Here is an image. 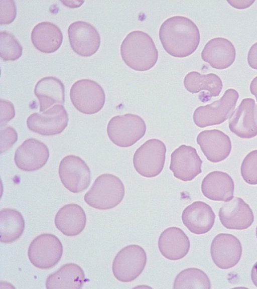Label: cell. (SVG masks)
Listing matches in <instances>:
<instances>
[{
	"label": "cell",
	"mask_w": 257,
	"mask_h": 289,
	"mask_svg": "<svg viewBox=\"0 0 257 289\" xmlns=\"http://www.w3.org/2000/svg\"><path fill=\"white\" fill-rule=\"evenodd\" d=\"M249 89L251 93L255 96L257 101V76L251 81Z\"/></svg>",
	"instance_id": "8d00e7d4"
},
{
	"label": "cell",
	"mask_w": 257,
	"mask_h": 289,
	"mask_svg": "<svg viewBox=\"0 0 257 289\" xmlns=\"http://www.w3.org/2000/svg\"><path fill=\"white\" fill-rule=\"evenodd\" d=\"M124 193V187L119 178L112 174H103L95 179L84 200L95 209L108 210L117 206L122 201Z\"/></svg>",
	"instance_id": "3957f363"
},
{
	"label": "cell",
	"mask_w": 257,
	"mask_h": 289,
	"mask_svg": "<svg viewBox=\"0 0 257 289\" xmlns=\"http://www.w3.org/2000/svg\"><path fill=\"white\" fill-rule=\"evenodd\" d=\"M147 261V254L142 247L136 244L127 245L115 256L112 265V273L118 281H132L143 272Z\"/></svg>",
	"instance_id": "52a82bcc"
},
{
	"label": "cell",
	"mask_w": 257,
	"mask_h": 289,
	"mask_svg": "<svg viewBox=\"0 0 257 289\" xmlns=\"http://www.w3.org/2000/svg\"><path fill=\"white\" fill-rule=\"evenodd\" d=\"M241 175L246 183L257 185V150L249 153L241 165Z\"/></svg>",
	"instance_id": "4dcf8cb0"
},
{
	"label": "cell",
	"mask_w": 257,
	"mask_h": 289,
	"mask_svg": "<svg viewBox=\"0 0 257 289\" xmlns=\"http://www.w3.org/2000/svg\"><path fill=\"white\" fill-rule=\"evenodd\" d=\"M120 54L127 66L139 71L150 70L158 59V51L152 38L138 30L129 33L122 41Z\"/></svg>",
	"instance_id": "7a4b0ae2"
},
{
	"label": "cell",
	"mask_w": 257,
	"mask_h": 289,
	"mask_svg": "<svg viewBox=\"0 0 257 289\" xmlns=\"http://www.w3.org/2000/svg\"><path fill=\"white\" fill-rule=\"evenodd\" d=\"M256 238H257V226L256 228Z\"/></svg>",
	"instance_id": "f35d334b"
},
{
	"label": "cell",
	"mask_w": 257,
	"mask_h": 289,
	"mask_svg": "<svg viewBox=\"0 0 257 289\" xmlns=\"http://www.w3.org/2000/svg\"><path fill=\"white\" fill-rule=\"evenodd\" d=\"M146 123L140 116L132 113L116 115L109 121L107 133L110 140L121 148L130 147L145 134Z\"/></svg>",
	"instance_id": "277c9868"
},
{
	"label": "cell",
	"mask_w": 257,
	"mask_h": 289,
	"mask_svg": "<svg viewBox=\"0 0 257 289\" xmlns=\"http://www.w3.org/2000/svg\"><path fill=\"white\" fill-rule=\"evenodd\" d=\"M59 176L63 186L70 192L79 193L86 190L91 182V172L80 157L70 155L61 161Z\"/></svg>",
	"instance_id": "30bf717a"
},
{
	"label": "cell",
	"mask_w": 257,
	"mask_h": 289,
	"mask_svg": "<svg viewBox=\"0 0 257 289\" xmlns=\"http://www.w3.org/2000/svg\"><path fill=\"white\" fill-rule=\"evenodd\" d=\"M251 278L253 283L257 287V262L255 263L252 268Z\"/></svg>",
	"instance_id": "74e56055"
},
{
	"label": "cell",
	"mask_w": 257,
	"mask_h": 289,
	"mask_svg": "<svg viewBox=\"0 0 257 289\" xmlns=\"http://www.w3.org/2000/svg\"><path fill=\"white\" fill-rule=\"evenodd\" d=\"M174 288H211L210 280L207 274L197 268H188L180 271L176 276Z\"/></svg>",
	"instance_id": "f1b7e54d"
},
{
	"label": "cell",
	"mask_w": 257,
	"mask_h": 289,
	"mask_svg": "<svg viewBox=\"0 0 257 289\" xmlns=\"http://www.w3.org/2000/svg\"><path fill=\"white\" fill-rule=\"evenodd\" d=\"M235 57L236 51L233 44L222 37L209 40L201 52L202 60L212 68L219 70L229 67L234 62Z\"/></svg>",
	"instance_id": "ffe728a7"
},
{
	"label": "cell",
	"mask_w": 257,
	"mask_h": 289,
	"mask_svg": "<svg viewBox=\"0 0 257 289\" xmlns=\"http://www.w3.org/2000/svg\"><path fill=\"white\" fill-rule=\"evenodd\" d=\"M68 122L67 111L60 104L55 105L41 113H34L27 119V125L30 130L44 136L61 133Z\"/></svg>",
	"instance_id": "8fae6325"
},
{
	"label": "cell",
	"mask_w": 257,
	"mask_h": 289,
	"mask_svg": "<svg viewBox=\"0 0 257 289\" xmlns=\"http://www.w3.org/2000/svg\"><path fill=\"white\" fill-rule=\"evenodd\" d=\"M184 85L189 92L197 93L201 90L207 91L205 102L212 97L218 96L222 89L220 78L215 74H201L197 71L189 72L184 79Z\"/></svg>",
	"instance_id": "4316f807"
},
{
	"label": "cell",
	"mask_w": 257,
	"mask_h": 289,
	"mask_svg": "<svg viewBox=\"0 0 257 289\" xmlns=\"http://www.w3.org/2000/svg\"><path fill=\"white\" fill-rule=\"evenodd\" d=\"M68 35L72 49L81 56H91L99 48L100 35L88 22L78 21L71 23L68 28Z\"/></svg>",
	"instance_id": "7c38bea8"
},
{
	"label": "cell",
	"mask_w": 257,
	"mask_h": 289,
	"mask_svg": "<svg viewBox=\"0 0 257 289\" xmlns=\"http://www.w3.org/2000/svg\"><path fill=\"white\" fill-rule=\"evenodd\" d=\"M247 62L251 68L257 70V42L254 43L248 51Z\"/></svg>",
	"instance_id": "e575fe53"
},
{
	"label": "cell",
	"mask_w": 257,
	"mask_h": 289,
	"mask_svg": "<svg viewBox=\"0 0 257 289\" xmlns=\"http://www.w3.org/2000/svg\"><path fill=\"white\" fill-rule=\"evenodd\" d=\"M59 238L50 233H43L31 242L28 256L31 263L40 269H49L58 263L63 254Z\"/></svg>",
	"instance_id": "9c48e42d"
},
{
	"label": "cell",
	"mask_w": 257,
	"mask_h": 289,
	"mask_svg": "<svg viewBox=\"0 0 257 289\" xmlns=\"http://www.w3.org/2000/svg\"><path fill=\"white\" fill-rule=\"evenodd\" d=\"M189 238L180 228L170 227L164 230L158 239V247L162 255L168 259L177 260L188 253Z\"/></svg>",
	"instance_id": "44dd1931"
},
{
	"label": "cell",
	"mask_w": 257,
	"mask_h": 289,
	"mask_svg": "<svg viewBox=\"0 0 257 289\" xmlns=\"http://www.w3.org/2000/svg\"><path fill=\"white\" fill-rule=\"evenodd\" d=\"M54 223L56 228L64 235L74 236L84 229L86 217L83 208L76 204L62 207L56 213Z\"/></svg>",
	"instance_id": "603a6c76"
},
{
	"label": "cell",
	"mask_w": 257,
	"mask_h": 289,
	"mask_svg": "<svg viewBox=\"0 0 257 289\" xmlns=\"http://www.w3.org/2000/svg\"><path fill=\"white\" fill-rule=\"evenodd\" d=\"M23 47L11 33L1 32V57L4 61H15L22 55Z\"/></svg>",
	"instance_id": "f546056e"
},
{
	"label": "cell",
	"mask_w": 257,
	"mask_h": 289,
	"mask_svg": "<svg viewBox=\"0 0 257 289\" xmlns=\"http://www.w3.org/2000/svg\"><path fill=\"white\" fill-rule=\"evenodd\" d=\"M230 130L242 138L257 135V104L250 98H244L229 117Z\"/></svg>",
	"instance_id": "5bb4252c"
},
{
	"label": "cell",
	"mask_w": 257,
	"mask_h": 289,
	"mask_svg": "<svg viewBox=\"0 0 257 289\" xmlns=\"http://www.w3.org/2000/svg\"><path fill=\"white\" fill-rule=\"evenodd\" d=\"M1 23L8 25L12 23L17 15V8L14 1H1Z\"/></svg>",
	"instance_id": "1f68e13d"
},
{
	"label": "cell",
	"mask_w": 257,
	"mask_h": 289,
	"mask_svg": "<svg viewBox=\"0 0 257 289\" xmlns=\"http://www.w3.org/2000/svg\"><path fill=\"white\" fill-rule=\"evenodd\" d=\"M218 216L221 224L228 229H246L254 221L251 209L239 197H234L224 203L219 209Z\"/></svg>",
	"instance_id": "e0dca14e"
},
{
	"label": "cell",
	"mask_w": 257,
	"mask_h": 289,
	"mask_svg": "<svg viewBox=\"0 0 257 289\" xmlns=\"http://www.w3.org/2000/svg\"><path fill=\"white\" fill-rule=\"evenodd\" d=\"M15 116L14 106L11 101L1 99V127L5 126Z\"/></svg>",
	"instance_id": "836d02e7"
},
{
	"label": "cell",
	"mask_w": 257,
	"mask_h": 289,
	"mask_svg": "<svg viewBox=\"0 0 257 289\" xmlns=\"http://www.w3.org/2000/svg\"><path fill=\"white\" fill-rule=\"evenodd\" d=\"M196 140L207 159L212 163L224 160L231 150L230 138L220 130H203L198 134Z\"/></svg>",
	"instance_id": "ac0fdd59"
},
{
	"label": "cell",
	"mask_w": 257,
	"mask_h": 289,
	"mask_svg": "<svg viewBox=\"0 0 257 289\" xmlns=\"http://www.w3.org/2000/svg\"><path fill=\"white\" fill-rule=\"evenodd\" d=\"M49 157V151L44 143L35 138H29L16 150L14 161L20 170L32 172L42 168Z\"/></svg>",
	"instance_id": "2e32d148"
},
{
	"label": "cell",
	"mask_w": 257,
	"mask_h": 289,
	"mask_svg": "<svg viewBox=\"0 0 257 289\" xmlns=\"http://www.w3.org/2000/svg\"><path fill=\"white\" fill-rule=\"evenodd\" d=\"M70 98L76 109L86 114L99 111L105 101L102 87L97 82L88 79L79 80L72 85Z\"/></svg>",
	"instance_id": "ba28073f"
},
{
	"label": "cell",
	"mask_w": 257,
	"mask_h": 289,
	"mask_svg": "<svg viewBox=\"0 0 257 289\" xmlns=\"http://www.w3.org/2000/svg\"><path fill=\"white\" fill-rule=\"evenodd\" d=\"M234 184L227 173L215 171L209 173L201 183V191L207 198L217 201L228 202L233 198Z\"/></svg>",
	"instance_id": "7402d4cb"
},
{
	"label": "cell",
	"mask_w": 257,
	"mask_h": 289,
	"mask_svg": "<svg viewBox=\"0 0 257 289\" xmlns=\"http://www.w3.org/2000/svg\"><path fill=\"white\" fill-rule=\"evenodd\" d=\"M1 242L12 243L18 239L25 229V221L21 213L11 208L1 211Z\"/></svg>",
	"instance_id": "83f0119b"
},
{
	"label": "cell",
	"mask_w": 257,
	"mask_h": 289,
	"mask_svg": "<svg viewBox=\"0 0 257 289\" xmlns=\"http://www.w3.org/2000/svg\"><path fill=\"white\" fill-rule=\"evenodd\" d=\"M1 151L4 153L9 150L17 141L18 133L12 126L1 128Z\"/></svg>",
	"instance_id": "d6a6232c"
},
{
	"label": "cell",
	"mask_w": 257,
	"mask_h": 289,
	"mask_svg": "<svg viewBox=\"0 0 257 289\" xmlns=\"http://www.w3.org/2000/svg\"><path fill=\"white\" fill-rule=\"evenodd\" d=\"M31 38L38 50L44 53H52L61 46L63 34L60 28L54 23L42 22L33 28Z\"/></svg>",
	"instance_id": "d4e9b609"
},
{
	"label": "cell",
	"mask_w": 257,
	"mask_h": 289,
	"mask_svg": "<svg viewBox=\"0 0 257 289\" xmlns=\"http://www.w3.org/2000/svg\"><path fill=\"white\" fill-rule=\"evenodd\" d=\"M233 8L237 9H244L249 7L254 1H227Z\"/></svg>",
	"instance_id": "d590c367"
},
{
	"label": "cell",
	"mask_w": 257,
	"mask_h": 289,
	"mask_svg": "<svg viewBox=\"0 0 257 289\" xmlns=\"http://www.w3.org/2000/svg\"><path fill=\"white\" fill-rule=\"evenodd\" d=\"M215 215L211 207L202 201H195L183 211L184 225L192 233L200 235L207 233L213 226Z\"/></svg>",
	"instance_id": "d6986e66"
},
{
	"label": "cell",
	"mask_w": 257,
	"mask_h": 289,
	"mask_svg": "<svg viewBox=\"0 0 257 289\" xmlns=\"http://www.w3.org/2000/svg\"><path fill=\"white\" fill-rule=\"evenodd\" d=\"M34 93L39 100L40 112L50 108L54 104L63 105L65 102L64 85L54 76L40 79L35 86Z\"/></svg>",
	"instance_id": "cb8c5ba5"
},
{
	"label": "cell",
	"mask_w": 257,
	"mask_h": 289,
	"mask_svg": "<svg viewBox=\"0 0 257 289\" xmlns=\"http://www.w3.org/2000/svg\"><path fill=\"white\" fill-rule=\"evenodd\" d=\"M166 147L161 140H147L135 152L133 165L136 171L146 178H153L162 171L165 162Z\"/></svg>",
	"instance_id": "8992f818"
},
{
	"label": "cell",
	"mask_w": 257,
	"mask_h": 289,
	"mask_svg": "<svg viewBox=\"0 0 257 289\" xmlns=\"http://www.w3.org/2000/svg\"><path fill=\"white\" fill-rule=\"evenodd\" d=\"M202 163L195 148L182 144L171 154L169 169L176 178L190 181L202 172Z\"/></svg>",
	"instance_id": "9a60e30c"
},
{
	"label": "cell",
	"mask_w": 257,
	"mask_h": 289,
	"mask_svg": "<svg viewBox=\"0 0 257 289\" xmlns=\"http://www.w3.org/2000/svg\"><path fill=\"white\" fill-rule=\"evenodd\" d=\"M238 98L239 94L236 90L227 89L219 99L198 107L193 115L194 122L201 128L220 124L230 117Z\"/></svg>",
	"instance_id": "5b68a950"
},
{
	"label": "cell",
	"mask_w": 257,
	"mask_h": 289,
	"mask_svg": "<svg viewBox=\"0 0 257 289\" xmlns=\"http://www.w3.org/2000/svg\"><path fill=\"white\" fill-rule=\"evenodd\" d=\"M164 50L170 55L178 58L187 57L197 49L200 40L199 30L191 19L176 16L166 19L159 32Z\"/></svg>",
	"instance_id": "6da1fadb"
},
{
	"label": "cell",
	"mask_w": 257,
	"mask_h": 289,
	"mask_svg": "<svg viewBox=\"0 0 257 289\" xmlns=\"http://www.w3.org/2000/svg\"><path fill=\"white\" fill-rule=\"evenodd\" d=\"M242 251L240 241L230 234H217L213 239L210 247L213 262L222 269H229L236 265L241 258Z\"/></svg>",
	"instance_id": "4fadbf2b"
},
{
	"label": "cell",
	"mask_w": 257,
	"mask_h": 289,
	"mask_svg": "<svg viewBox=\"0 0 257 289\" xmlns=\"http://www.w3.org/2000/svg\"><path fill=\"white\" fill-rule=\"evenodd\" d=\"M85 280L82 268L77 264L69 263L48 276L46 287L47 289H80Z\"/></svg>",
	"instance_id": "484cf974"
}]
</instances>
